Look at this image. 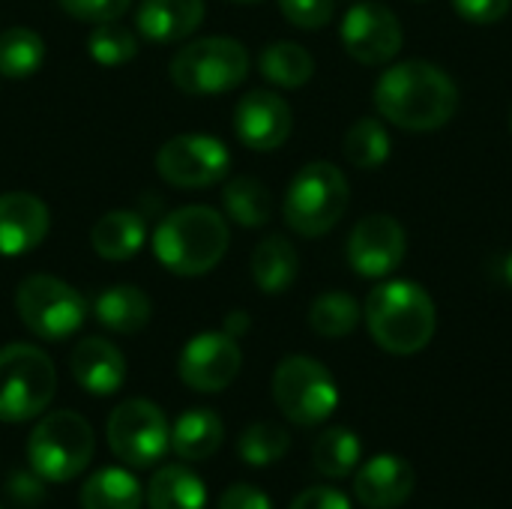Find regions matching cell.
Listing matches in <instances>:
<instances>
[{
	"mask_svg": "<svg viewBox=\"0 0 512 509\" xmlns=\"http://www.w3.org/2000/svg\"><path fill=\"white\" fill-rule=\"evenodd\" d=\"M375 108L396 129L435 132L453 120L459 87L441 66L429 60H405L378 78Z\"/></svg>",
	"mask_w": 512,
	"mask_h": 509,
	"instance_id": "1",
	"label": "cell"
},
{
	"mask_svg": "<svg viewBox=\"0 0 512 509\" xmlns=\"http://www.w3.org/2000/svg\"><path fill=\"white\" fill-rule=\"evenodd\" d=\"M363 315L372 339L396 357L420 354L435 339L438 327L429 291L408 279H390L378 285L369 294Z\"/></svg>",
	"mask_w": 512,
	"mask_h": 509,
	"instance_id": "2",
	"label": "cell"
},
{
	"mask_svg": "<svg viewBox=\"0 0 512 509\" xmlns=\"http://www.w3.org/2000/svg\"><path fill=\"white\" fill-rule=\"evenodd\" d=\"M228 243L231 231L222 213L204 204H189L159 222L153 255L174 276H204L225 258Z\"/></svg>",
	"mask_w": 512,
	"mask_h": 509,
	"instance_id": "3",
	"label": "cell"
},
{
	"mask_svg": "<svg viewBox=\"0 0 512 509\" xmlns=\"http://www.w3.org/2000/svg\"><path fill=\"white\" fill-rule=\"evenodd\" d=\"M351 204L348 177L333 162H309L288 183L282 216L300 237H321L339 225Z\"/></svg>",
	"mask_w": 512,
	"mask_h": 509,
	"instance_id": "4",
	"label": "cell"
},
{
	"mask_svg": "<svg viewBox=\"0 0 512 509\" xmlns=\"http://www.w3.org/2000/svg\"><path fill=\"white\" fill-rule=\"evenodd\" d=\"M249 51L231 36H204L183 45L171 63L168 75L174 87L186 96H216L240 87L249 75Z\"/></svg>",
	"mask_w": 512,
	"mask_h": 509,
	"instance_id": "5",
	"label": "cell"
},
{
	"mask_svg": "<svg viewBox=\"0 0 512 509\" xmlns=\"http://www.w3.org/2000/svg\"><path fill=\"white\" fill-rule=\"evenodd\" d=\"M93 447V429L81 414L54 411L33 426L27 441V465L48 483H69L87 471Z\"/></svg>",
	"mask_w": 512,
	"mask_h": 509,
	"instance_id": "6",
	"label": "cell"
},
{
	"mask_svg": "<svg viewBox=\"0 0 512 509\" xmlns=\"http://www.w3.org/2000/svg\"><path fill=\"white\" fill-rule=\"evenodd\" d=\"M57 390V372L45 351L36 345L0 348V420L27 423L51 405Z\"/></svg>",
	"mask_w": 512,
	"mask_h": 509,
	"instance_id": "7",
	"label": "cell"
},
{
	"mask_svg": "<svg viewBox=\"0 0 512 509\" xmlns=\"http://www.w3.org/2000/svg\"><path fill=\"white\" fill-rule=\"evenodd\" d=\"M273 399L285 420L297 426H318L339 408V387L324 363L294 354L273 372Z\"/></svg>",
	"mask_w": 512,
	"mask_h": 509,
	"instance_id": "8",
	"label": "cell"
},
{
	"mask_svg": "<svg viewBox=\"0 0 512 509\" xmlns=\"http://www.w3.org/2000/svg\"><path fill=\"white\" fill-rule=\"evenodd\" d=\"M15 312L33 336L63 342L81 330L87 318V300L69 282L48 273H36L18 285Z\"/></svg>",
	"mask_w": 512,
	"mask_h": 509,
	"instance_id": "9",
	"label": "cell"
},
{
	"mask_svg": "<svg viewBox=\"0 0 512 509\" xmlns=\"http://www.w3.org/2000/svg\"><path fill=\"white\" fill-rule=\"evenodd\" d=\"M108 447L129 468H150L171 450L165 414L147 399H126L108 417Z\"/></svg>",
	"mask_w": 512,
	"mask_h": 509,
	"instance_id": "10",
	"label": "cell"
},
{
	"mask_svg": "<svg viewBox=\"0 0 512 509\" xmlns=\"http://www.w3.org/2000/svg\"><path fill=\"white\" fill-rule=\"evenodd\" d=\"M156 171L168 186L177 189H207L228 177L231 153L228 147L201 132H186L168 138L156 153Z\"/></svg>",
	"mask_w": 512,
	"mask_h": 509,
	"instance_id": "11",
	"label": "cell"
},
{
	"mask_svg": "<svg viewBox=\"0 0 512 509\" xmlns=\"http://www.w3.org/2000/svg\"><path fill=\"white\" fill-rule=\"evenodd\" d=\"M339 36H342L345 51L363 66L390 63L402 51V42H405L396 12L372 0L354 3L345 12Z\"/></svg>",
	"mask_w": 512,
	"mask_h": 509,
	"instance_id": "12",
	"label": "cell"
},
{
	"mask_svg": "<svg viewBox=\"0 0 512 509\" xmlns=\"http://www.w3.org/2000/svg\"><path fill=\"white\" fill-rule=\"evenodd\" d=\"M243 369V351L228 333H198L186 342L177 372L195 393H219L234 384Z\"/></svg>",
	"mask_w": 512,
	"mask_h": 509,
	"instance_id": "13",
	"label": "cell"
},
{
	"mask_svg": "<svg viewBox=\"0 0 512 509\" xmlns=\"http://www.w3.org/2000/svg\"><path fill=\"white\" fill-rule=\"evenodd\" d=\"M405 249H408L405 228L387 213H372L360 219L348 237V261L354 273L366 279L390 276L402 264Z\"/></svg>",
	"mask_w": 512,
	"mask_h": 509,
	"instance_id": "14",
	"label": "cell"
},
{
	"mask_svg": "<svg viewBox=\"0 0 512 509\" xmlns=\"http://www.w3.org/2000/svg\"><path fill=\"white\" fill-rule=\"evenodd\" d=\"M294 126L291 105L273 90H252L234 108V132L243 147L255 153L279 150Z\"/></svg>",
	"mask_w": 512,
	"mask_h": 509,
	"instance_id": "15",
	"label": "cell"
},
{
	"mask_svg": "<svg viewBox=\"0 0 512 509\" xmlns=\"http://www.w3.org/2000/svg\"><path fill=\"white\" fill-rule=\"evenodd\" d=\"M51 231L48 204L30 192L0 195V255L18 258L33 252Z\"/></svg>",
	"mask_w": 512,
	"mask_h": 509,
	"instance_id": "16",
	"label": "cell"
},
{
	"mask_svg": "<svg viewBox=\"0 0 512 509\" xmlns=\"http://www.w3.org/2000/svg\"><path fill=\"white\" fill-rule=\"evenodd\" d=\"M417 474L402 456H375L354 474V495L366 509H399L414 495Z\"/></svg>",
	"mask_w": 512,
	"mask_h": 509,
	"instance_id": "17",
	"label": "cell"
},
{
	"mask_svg": "<svg viewBox=\"0 0 512 509\" xmlns=\"http://www.w3.org/2000/svg\"><path fill=\"white\" fill-rule=\"evenodd\" d=\"M75 384L90 396H114L126 381V360L117 345L99 336L81 339L69 354Z\"/></svg>",
	"mask_w": 512,
	"mask_h": 509,
	"instance_id": "18",
	"label": "cell"
},
{
	"mask_svg": "<svg viewBox=\"0 0 512 509\" xmlns=\"http://www.w3.org/2000/svg\"><path fill=\"white\" fill-rule=\"evenodd\" d=\"M204 15V0H141L135 9V27L144 39L168 45L192 36Z\"/></svg>",
	"mask_w": 512,
	"mask_h": 509,
	"instance_id": "19",
	"label": "cell"
},
{
	"mask_svg": "<svg viewBox=\"0 0 512 509\" xmlns=\"http://www.w3.org/2000/svg\"><path fill=\"white\" fill-rule=\"evenodd\" d=\"M93 315L105 330L135 336L150 324L153 303L135 285H111L93 297Z\"/></svg>",
	"mask_w": 512,
	"mask_h": 509,
	"instance_id": "20",
	"label": "cell"
},
{
	"mask_svg": "<svg viewBox=\"0 0 512 509\" xmlns=\"http://www.w3.org/2000/svg\"><path fill=\"white\" fill-rule=\"evenodd\" d=\"M147 240V219L135 210H111L96 219L90 231V246L105 261L132 258Z\"/></svg>",
	"mask_w": 512,
	"mask_h": 509,
	"instance_id": "21",
	"label": "cell"
},
{
	"mask_svg": "<svg viewBox=\"0 0 512 509\" xmlns=\"http://www.w3.org/2000/svg\"><path fill=\"white\" fill-rule=\"evenodd\" d=\"M225 441V426L216 411L210 408H192L177 417L171 426V450L186 462H204L213 453H219Z\"/></svg>",
	"mask_w": 512,
	"mask_h": 509,
	"instance_id": "22",
	"label": "cell"
},
{
	"mask_svg": "<svg viewBox=\"0 0 512 509\" xmlns=\"http://www.w3.org/2000/svg\"><path fill=\"white\" fill-rule=\"evenodd\" d=\"M300 273V255L294 243L282 234L264 237L252 252V279L264 294H282L294 285Z\"/></svg>",
	"mask_w": 512,
	"mask_h": 509,
	"instance_id": "23",
	"label": "cell"
},
{
	"mask_svg": "<svg viewBox=\"0 0 512 509\" xmlns=\"http://www.w3.org/2000/svg\"><path fill=\"white\" fill-rule=\"evenodd\" d=\"M147 507L204 509L207 507V489L195 471H189L183 465H165L147 483Z\"/></svg>",
	"mask_w": 512,
	"mask_h": 509,
	"instance_id": "24",
	"label": "cell"
},
{
	"mask_svg": "<svg viewBox=\"0 0 512 509\" xmlns=\"http://www.w3.org/2000/svg\"><path fill=\"white\" fill-rule=\"evenodd\" d=\"M141 504V483L123 468H99L81 486V509H141Z\"/></svg>",
	"mask_w": 512,
	"mask_h": 509,
	"instance_id": "25",
	"label": "cell"
},
{
	"mask_svg": "<svg viewBox=\"0 0 512 509\" xmlns=\"http://www.w3.org/2000/svg\"><path fill=\"white\" fill-rule=\"evenodd\" d=\"M222 204L231 222L240 228H261L273 216V195L270 189L249 174L231 177L222 189Z\"/></svg>",
	"mask_w": 512,
	"mask_h": 509,
	"instance_id": "26",
	"label": "cell"
},
{
	"mask_svg": "<svg viewBox=\"0 0 512 509\" xmlns=\"http://www.w3.org/2000/svg\"><path fill=\"white\" fill-rule=\"evenodd\" d=\"M258 69L261 75L276 84V87H285V90H297L303 84L312 81L315 75V60L312 54L300 45V42H270L261 57H258Z\"/></svg>",
	"mask_w": 512,
	"mask_h": 509,
	"instance_id": "27",
	"label": "cell"
},
{
	"mask_svg": "<svg viewBox=\"0 0 512 509\" xmlns=\"http://www.w3.org/2000/svg\"><path fill=\"white\" fill-rule=\"evenodd\" d=\"M45 42L30 27H9L0 33V75L21 81L42 69Z\"/></svg>",
	"mask_w": 512,
	"mask_h": 509,
	"instance_id": "28",
	"label": "cell"
},
{
	"mask_svg": "<svg viewBox=\"0 0 512 509\" xmlns=\"http://www.w3.org/2000/svg\"><path fill=\"white\" fill-rule=\"evenodd\" d=\"M312 465L321 477L342 480L357 471L360 465V438L351 429L333 426L327 429L312 450Z\"/></svg>",
	"mask_w": 512,
	"mask_h": 509,
	"instance_id": "29",
	"label": "cell"
},
{
	"mask_svg": "<svg viewBox=\"0 0 512 509\" xmlns=\"http://www.w3.org/2000/svg\"><path fill=\"white\" fill-rule=\"evenodd\" d=\"M342 150H345V159L360 171L381 168L390 159V132L378 117H360L345 132Z\"/></svg>",
	"mask_w": 512,
	"mask_h": 509,
	"instance_id": "30",
	"label": "cell"
},
{
	"mask_svg": "<svg viewBox=\"0 0 512 509\" xmlns=\"http://www.w3.org/2000/svg\"><path fill=\"white\" fill-rule=\"evenodd\" d=\"M360 315L363 312H360V306H357V300L351 294L327 291V294L315 297V303L309 309V324L324 339H342V336L357 330Z\"/></svg>",
	"mask_w": 512,
	"mask_h": 509,
	"instance_id": "31",
	"label": "cell"
},
{
	"mask_svg": "<svg viewBox=\"0 0 512 509\" xmlns=\"http://www.w3.org/2000/svg\"><path fill=\"white\" fill-rule=\"evenodd\" d=\"M291 447V435L279 426V423H252L243 429L240 441H237V453L246 465H255V468H264V465H273L279 462Z\"/></svg>",
	"mask_w": 512,
	"mask_h": 509,
	"instance_id": "32",
	"label": "cell"
},
{
	"mask_svg": "<svg viewBox=\"0 0 512 509\" xmlns=\"http://www.w3.org/2000/svg\"><path fill=\"white\" fill-rule=\"evenodd\" d=\"M87 54L102 66H123L138 54V36L117 21L93 24L87 36Z\"/></svg>",
	"mask_w": 512,
	"mask_h": 509,
	"instance_id": "33",
	"label": "cell"
},
{
	"mask_svg": "<svg viewBox=\"0 0 512 509\" xmlns=\"http://www.w3.org/2000/svg\"><path fill=\"white\" fill-rule=\"evenodd\" d=\"M288 24L300 30H321L333 18V0H276Z\"/></svg>",
	"mask_w": 512,
	"mask_h": 509,
	"instance_id": "34",
	"label": "cell"
},
{
	"mask_svg": "<svg viewBox=\"0 0 512 509\" xmlns=\"http://www.w3.org/2000/svg\"><path fill=\"white\" fill-rule=\"evenodd\" d=\"M60 9L78 21H87V24H105V21H120L132 0H57Z\"/></svg>",
	"mask_w": 512,
	"mask_h": 509,
	"instance_id": "35",
	"label": "cell"
},
{
	"mask_svg": "<svg viewBox=\"0 0 512 509\" xmlns=\"http://www.w3.org/2000/svg\"><path fill=\"white\" fill-rule=\"evenodd\" d=\"M512 0H453V9L471 24H495L510 12Z\"/></svg>",
	"mask_w": 512,
	"mask_h": 509,
	"instance_id": "36",
	"label": "cell"
},
{
	"mask_svg": "<svg viewBox=\"0 0 512 509\" xmlns=\"http://www.w3.org/2000/svg\"><path fill=\"white\" fill-rule=\"evenodd\" d=\"M291 509H354L351 501L339 492V489H330V486H312L306 492H300L294 498Z\"/></svg>",
	"mask_w": 512,
	"mask_h": 509,
	"instance_id": "37",
	"label": "cell"
},
{
	"mask_svg": "<svg viewBox=\"0 0 512 509\" xmlns=\"http://www.w3.org/2000/svg\"><path fill=\"white\" fill-rule=\"evenodd\" d=\"M219 509H273L270 498L249 486V483H237L231 489H225V495L219 498Z\"/></svg>",
	"mask_w": 512,
	"mask_h": 509,
	"instance_id": "38",
	"label": "cell"
},
{
	"mask_svg": "<svg viewBox=\"0 0 512 509\" xmlns=\"http://www.w3.org/2000/svg\"><path fill=\"white\" fill-rule=\"evenodd\" d=\"M42 483H45V480H42L39 474H33V471H15V474L9 477V483H6V492L12 495V501L30 507V504H36V501H42V492H45Z\"/></svg>",
	"mask_w": 512,
	"mask_h": 509,
	"instance_id": "39",
	"label": "cell"
},
{
	"mask_svg": "<svg viewBox=\"0 0 512 509\" xmlns=\"http://www.w3.org/2000/svg\"><path fill=\"white\" fill-rule=\"evenodd\" d=\"M249 327H252V321H249L246 312H231V315L225 318V324H222V333H228L231 339H240V336L249 333Z\"/></svg>",
	"mask_w": 512,
	"mask_h": 509,
	"instance_id": "40",
	"label": "cell"
},
{
	"mask_svg": "<svg viewBox=\"0 0 512 509\" xmlns=\"http://www.w3.org/2000/svg\"><path fill=\"white\" fill-rule=\"evenodd\" d=\"M504 273H507V282L512 285V255L507 258V264H504Z\"/></svg>",
	"mask_w": 512,
	"mask_h": 509,
	"instance_id": "41",
	"label": "cell"
},
{
	"mask_svg": "<svg viewBox=\"0 0 512 509\" xmlns=\"http://www.w3.org/2000/svg\"><path fill=\"white\" fill-rule=\"evenodd\" d=\"M237 3H258V0H237Z\"/></svg>",
	"mask_w": 512,
	"mask_h": 509,
	"instance_id": "42",
	"label": "cell"
},
{
	"mask_svg": "<svg viewBox=\"0 0 512 509\" xmlns=\"http://www.w3.org/2000/svg\"><path fill=\"white\" fill-rule=\"evenodd\" d=\"M510 129H512V111H510Z\"/></svg>",
	"mask_w": 512,
	"mask_h": 509,
	"instance_id": "43",
	"label": "cell"
},
{
	"mask_svg": "<svg viewBox=\"0 0 512 509\" xmlns=\"http://www.w3.org/2000/svg\"><path fill=\"white\" fill-rule=\"evenodd\" d=\"M0 509H3V507H0Z\"/></svg>",
	"mask_w": 512,
	"mask_h": 509,
	"instance_id": "44",
	"label": "cell"
}]
</instances>
